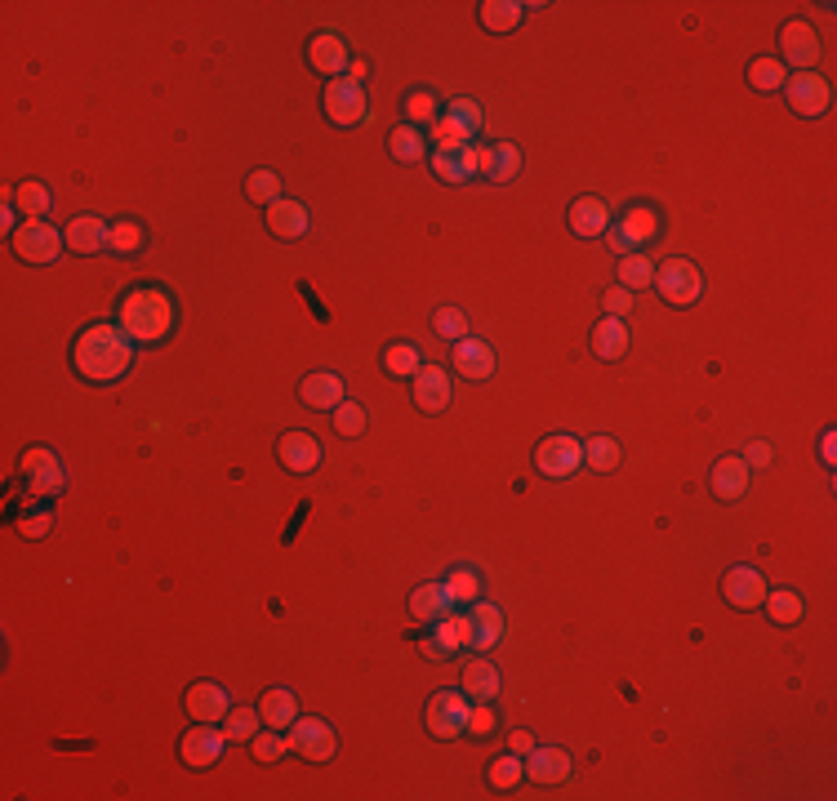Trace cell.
Returning a JSON list of instances; mask_svg holds the SVG:
<instances>
[{"mask_svg": "<svg viewBox=\"0 0 837 801\" xmlns=\"http://www.w3.org/2000/svg\"><path fill=\"white\" fill-rule=\"evenodd\" d=\"M50 530H54V513H50V508H37V513L19 517V535H23V539H45Z\"/></svg>", "mask_w": 837, "mask_h": 801, "instance_id": "53", "label": "cell"}, {"mask_svg": "<svg viewBox=\"0 0 837 801\" xmlns=\"http://www.w3.org/2000/svg\"><path fill=\"white\" fill-rule=\"evenodd\" d=\"M299 400H304L308 410H335L339 400H348V392H344V378H339V374L317 369V374H308V378L299 383Z\"/></svg>", "mask_w": 837, "mask_h": 801, "instance_id": "31", "label": "cell"}, {"mask_svg": "<svg viewBox=\"0 0 837 801\" xmlns=\"http://www.w3.org/2000/svg\"><path fill=\"white\" fill-rule=\"evenodd\" d=\"M108 236H112V219H99V214H76L63 227V241L72 254H108Z\"/></svg>", "mask_w": 837, "mask_h": 801, "instance_id": "26", "label": "cell"}, {"mask_svg": "<svg viewBox=\"0 0 837 801\" xmlns=\"http://www.w3.org/2000/svg\"><path fill=\"white\" fill-rule=\"evenodd\" d=\"M521 779H525V757H517V752H499V757L486 765V783H490L494 792H512Z\"/></svg>", "mask_w": 837, "mask_h": 801, "instance_id": "44", "label": "cell"}, {"mask_svg": "<svg viewBox=\"0 0 837 801\" xmlns=\"http://www.w3.org/2000/svg\"><path fill=\"white\" fill-rule=\"evenodd\" d=\"M116 325L134 347H165L178 334V298L161 281H139L116 298Z\"/></svg>", "mask_w": 837, "mask_h": 801, "instance_id": "1", "label": "cell"}, {"mask_svg": "<svg viewBox=\"0 0 837 801\" xmlns=\"http://www.w3.org/2000/svg\"><path fill=\"white\" fill-rule=\"evenodd\" d=\"M566 223H571V232H575L580 241H598V236H606V227H611V205H606L602 196H580V201L571 205Z\"/></svg>", "mask_w": 837, "mask_h": 801, "instance_id": "30", "label": "cell"}, {"mask_svg": "<svg viewBox=\"0 0 837 801\" xmlns=\"http://www.w3.org/2000/svg\"><path fill=\"white\" fill-rule=\"evenodd\" d=\"M477 156H481L477 179H490V183H512V179L521 174V148H517V143H508V139L477 143Z\"/></svg>", "mask_w": 837, "mask_h": 801, "instance_id": "24", "label": "cell"}, {"mask_svg": "<svg viewBox=\"0 0 837 801\" xmlns=\"http://www.w3.org/2000/svg\"><path fill=\"white\" fill-rule=\"evenodd\" d=\"M321 108H326L330 125H339V130H357V125H366V121H370L366 85H361V81H353V77H335V81H326Z\"/></svg>", "mask_w": 837, "mask_h": 801, "instance_id": "6", "label": "cell"}, {"mask_svg": "<svg viewBox=\"0 0 837 801\" xmlns=\"http://www.w3.org/2000/svg\"><path fill=\"white\" fill-rule=\"evenodd\" d=\"M441 584H446V592H450L455 610H463V606L481 601V570H477V566H468V561L450 566V570L441 575Z\"/></svg>", "mask_w": 837, "mask_h": 801, "instance_id": "38", "label": "cell"}, {"mask_svg": "<svg viewBox=\"0 0 837 801\" xmlns=\"http://www.w3.org/2000/svg\"><path fill=\"white\" fill-rule=\"evenodd\" d=\"M739 459L748 464V473H762V468H770V459H775V450H770L766 442H748Z\"/></svg>", "mask_w": 837, "mask_h": 801, "instance_id": "55", "label": "cell"}, {"mask_svg": "<svg viewBox=\"0 0 837 801\" xmlns=\"http://www.w3.org/2000/svg\"><path fill=\"white\" fill-rule=\"evenodd\" d=\"M304 59H308L313 72H321V77H330V81L353 72V45H348V37H339V32H330V28H321V32L308 37Z\"/></svg>", "mask_w": 837, "mask_h": 801, "instance_id": "14", "label": "cell"}, {"mask_svg": "<svg viewBox=\"0 0 837 801\" xmlns=\"http://www.w3.org/2000/svg\"><path fill=\"white\" fill-rule=\"evenodd\" d=\"M534 468H539V477H548V481H571V477L584 468V442L571 437V433H548V437L534 446Z\"/></svg>", "mask_w": 837, "mask_h": 801, "instance_id": "5", "label": "cell"}, {"mask_svg": "<svg viewBox=\"0 0 837 801\" xmlns=\"http://www.w3.org/2000/svg\"><path fill=\"white\" fill-rule=\"evenodd\" d=\"M525 10L530 6H521V0H486V6L477 10V23L486 32H517L525 23Z\"/></svg>", "mask_w": 837, "mask_h": 801, "instance_id": "35", "label": "cell"}, {"mask_svg": "<svg viewBox=\"0 0 837 801\" xmlns=\"http://www.w3.org/2000/svg\"><path fill=\"white\" fill-rule=\"evenodd\" d=\"M503 641V610L494 601H472L463 606V650L486 655Z\"/></svg>", "mask_w": 837, "mask_h": 801, "instance_id": "15", "label": "cell"}, {"mask_svg": "<svg viewBox=\"0 0 837 801\" xmlns=\"http://www.w3.org/2000/svg\"><path fill=\"white\" fill-rule=\"evenodd\" d=\"M218 726H223L227 743H249V739L263 730V717H258V708H232Z\"/></svg>", "mask_w": 837, "mask_h": 801, "instance_id": "48", "label": "cell"}, {"mask_svg": "<svg viewBox=\"0 0 837 801\" xmlns=\"http://www.w3.org/2000/svg\"><path fill=\"white\" fill-rule=\"evenodd\" d=\"M348 77H353V81H366V77H370V68H366L361 59H353V72H348Z\"/></svg>", "mask_w": 837, "mask_h": 801, "instance_id": "58", "label": "cell"}, {"mask_svg": "<svg viewBox=\"0 0 837 801\" xmlns=\"http://www.w3.org/2000/svg\"><path fill=\"white\" fill-rule=\"evenodd\" d=\"M602 312H606V316H620V321H624V316L633 312V290H624V285L606 290V294H602Z\"/></svg>", "mask_w": 837, "mask_h": 801, "instance_id": "54", "label": "cell"}, {"mask_svg": "<svg viewBox=\"0 0 837 801\" xmlns=\"http://www.w3.org/2000/svg\"><path fill=\"white\" fill-rule=\"evenodd\" d=\"M276 459H282V468H286V473L308 477V473H317V468H321L326 450H321L317 433H308V428H290L282 442H276Z\"/></svg>", "mask_w": 837, "mask_h": 801, "instance_id": "17", "label": "cell"}, {"mask_svg": "<svg viewBox=\"0 0 837 801\" xmlns=\"http://www.w3.org/2000/svg\"><path fill=\"white\" fill-rule=\"evenodd\" d=\"M779 94H784L788 112L802 116V121H819L833 108V90H828V81L819 72H788Z\"/></svg>", "mask_w": 837, "mask_h": 801, "instance_id": "9", "label": "cell"}, {"mask_svg": "<svg viewBox=\"0 0 837 801\" xmlns=\"http://www.w3.org/2000/svg\"><path fill=\"white\" fill-rule=\"evenodd\" d=\"M481 130H486L481 103H477V99H455V103H446L441 121L432 125V139H437V143H455V148H463V143H477Z\"/></svg>", "mask_w": 837, "mask_h": 801, "instance_id": "12", "label": "cell"}, {"mask_svg": "<svg viewBox=\"0 0 837 801\" xmlns=\"http://www.w3.org/2000/svg\"><path fill=\"white\" fill-rule=\"evenodd\" d=\"M508 752H517V757L534 752V734H530V730H512V734H508Z\"/></svg>", "mask_w": 837, "mask_h": 801, "instance_id": "56", "label": "cell"}, {"mask_svg": "<svg viewBox=\"0 0 837 801\" xmlns=\"http://www.w3.org/2000/svg\"><path fill=\"white\" fill-rule=\"evenodd\" d=\"M330 419H335V433L348 437V442H353V437H366V424H370L366 410H361V400H353V396L339 400V406L330 410Z\"/></svg>", "mask_w": 837, "mask_h": 801, "instance_id": "51", "label": "cell"}, {"mask_svg": "<svg viewBox=\"0 0 837 801\" xmlns=\"http://www.w3.org/2000/svg\"><path fill=\"white\" fill-rule=\"evenodd\" d=\"M784 81H788V68H784L775 54H762V59L748 63V85H753L757 94H779Z\"/></svg>", "mask_w": 837, "mask_h": 801, "instance_id": "43", "label": "cell"}, {"mask_svg": "<svg viewBox=\"0 0 837 801\" xmlns=\"http://www.w3.org/2000/svg\"><path fill=\"white\" fill-rule=\"evenodd\" d=\"M183 708H187L192 721H210V726H218V721L232 712V694H227V686H218V681H192Z\"/></svg>", "mask_w": 837, "mask_h": 801, "instance_id": "25", "label": "cell"}, {"mask_svg": "<svg viewBox=\"0 0 837 801\" xmlns=\"http://www.w3.org/2000/svg\"><path fill=\"white\" fill-rule=\"evenodd\" d=\"M223 743H227L223 726L192 721V726H187V734H183V743H178V757H183V765H192V770H210V765H218Z\"/></svg>", "mask_w": 837, "mask_h": 801, "instance_id": "18", "label": "cell"}, {"mask_svg": "<svg viewBox=\"0 0 837 801\" xmlns=\"http://www.w3.org/2000/svg\"><path fill=\"white\" fill-rule=\"evenodd\" d=\"M384 369L392 374V378H415L419 369H423V352L415 347V343H388L384 347Z\"/></svg>", "mask_w": 837, "mask_h": 801, "instance_id": "45", "label": "cell"}, {"mask_svg": "<svg viewBox=\"0 0 837 801\" xmlns=\"http://www.w3.org/2000/svg\"><path fill=\"white\" fill-rule=\"evenodd\" d=\"M10 250H14V258L28 263V267H50V263H59V254L68 250V241H63V232H59L54 223H45V219H23V227L10 236Z\"/></svg>", "mask_w": 837, "mask_h": 801, "instance_id": "4", "label": "cell"}, {"mask_svg": "<svg viewBox=\"0 0 837 801\" xmlns=\"http://www.w3.org/2000/svg\"><path fill=\"white\" fill-rule=\"evenodd\" d=\"M388 152H392L401 165H419V161H428V152H432L428 130H415V125L401 121V125L388 134Z\"/></svg>", "mask_w": 837, "mask_h": 801, "instance_id": "36", "label": "cell"}, {"mask_svg": "<svg viewBox=\"0 0 837 801\" xmlns=\"http://www.w3.org/2000/svg\"><path fill=\"white\" fill-rule=\"evenodd\" d=\"M410 400L423 410V415H441L450 406V369L446 365H423L415 378H410Z\"/></svg>", "mask_w": 837, "mask_h": 801, "instance_id": "23", "label": "cell"}, {"mask_svg": "<svg viewBox=\"0 0 837 801\" xmlns=\"http://www.w3.org/2000/svg\"><path fill=\"white\" fill-rule=\"evenodd\" d=\"M748 486H753V473H748V464H744L739 455L717 459V464H713V473H708V490H713L722 504L744 499V495H748Z\"/></svg>", "mask_w": 837, "mask_h": 801, "instance_id": "27", "label": "cell"}, {"mask_svg": "<svg viewBox=\"0 0 837 801\" xmlns=\"http://www.w3.org/2000/svg\"><path fill=\"white\" fill-rule=\"evenodd\" d=\"M615 276H620V285L624 290H651L655 285V258H646V254H624L620 258V267H615Z\"/></svg>", "mask_w": 837, "mask_h": 801, "instance_id": "47", "label": "cell"}, {"mask_svg": "<svg viewBox=\"0 0 837 801\" xmlns=\"http://www.w3.org/2000/svg\"><path fill=\"white\" fill-rule=\"evenodd\" d=\"M432 329H437L446 343H459V338H468V334H472V325H468V312H463V307H437V312H432Z\"/></svg>", "mask_w": 837, "mask_h": 801, "instance_id": "52", "label": "cell"}, {"mask_svg": "<svg viewBox=\"0 0 837 801\" xmlns=\"http://www.w3.org/2000/svg\"><path fill=\"white\" fill-rule=\"evenodd\" d=\"M441 99L432 94V90H406V99H401V116H406V125H415V130H432L437 121H441Z\"/></svg>", "mask_w": 837, "mask_h": 801, "instance_id": "39", "label": "cell"}, {"mask_svg": "<svg viewBox=\"0 0 837 801\" xmlns=\"http://www.w3.org/2000/svg\"><path fill=\"white\" fill-rule=\"evenodd\" d=\"M249 752H254V761L272 765V761H282V757L290 752V739H286V730H272V726H263V730L249 739Z\"/></svg>", "mask_w": 837, "mask_h": 801, "instance_id": "50", "label": "cell"}, {"mask_svg": "<svg viewBox=\"0 0 837 801\" xmlns=\"http://www.w3.org/2000/svg\"><path fill=\"white\" fill-rule=\"evenodd\" d=\"M468 708L472 699L463 690H437L428 699V734L450 743V739H463L468 734Z\"/></svg>", "mask_w": 837, "mask_h": 801, "instance_id": "10", "label": "cell"}, {"mask_svg": "<svg viewBox=\"0 0 837 801\" xmlns=\"http://www.w3.org/2000/svg\"><path fill=\"white\" fill-rule=\"evenodd\" d=\"M593 352L602 356V361H624V352H629V343H633V329H629V321H620V316H602L598 325H593Z\"/></svg>", "mask_w": 837, "mask_h": 801, "instance_id": "34", "label": "cell"}, {"mask_svg": "<svg viewBox=\"0 0 837 801\" xmlns=\"http://www.w3.org/2000/svg\"><path fill=\"white\" fill-rule=\"evenodd\" d=\"M450 610H455V601H450V592H446L441 579L419 584V588L410 592V619H415V623H437V619H446Z\"/></svg>", "mask_w": 837, "mask_h": 801, "instance_id": "32", "label": "cell"}, {"mask_svg": "<svg viewBox=\"0 0 837 801\" xmlns=\"http://www.w3.org/2000/svg\"><path fill=\"white\" fill-rule=\"evenodd\" d=\"M286 739H290V752H295V757H304V761H313V765L330 761V757H335V748H339L335 726H330L326 717H299V721L286 730Z\"/></svg>", "mask_w": 837, "mask_h": 801, "instance_id": "13", "label": "cell"}, {"mask_svg": "<svg viewBox=\"0 0 837 801\" xmlns=\"http://www.w3.org/2000/svg\"><path fill=\"white\" fill-rule=\"evenodd\" d=\"M655 290H660V298L668 303V307H691L700 294H704V272L691 263V258H664L660 267H655Z\"/></svg>", "mask_w": 837, "mask_h": 801, "instance_id": "8", "label": "cell"}, {"mask_svg": "<svg viewBox=\"0 0 837 801\" xmlns=\"http://www.w3.org/2000/svg\"><path fill=\"white\" fill-rule=\"evenodd\" d=\"M620 464H624V446H620L615 437L598 433V437L584 442V468H589V473H602V477H606V473H615Z\"/></svg>", "mask_w": 837, "mask_h": 801, "instance_id": "41", "label": "cell"}, {"mask_svg": "<svg viewBox=\"0 0 837 801\" xmlns=\"http://www.w3.org/2000/svg\"><path fill=\"white\" fill-rule=\"evenodd\" d=\"M766 619L770 623H779V628H793L802 615H806V606H802V597L793 592V588H775V592H766Z\"/></svg>", "mask_w": 837, "mask_h": 801, "instance_id": "46", "label": "cell"}, {"mask_svg": "<svg viewBox=\"0 0 837 801\" xmlns=\"http://www.w3.org/2000/svg\"><path fill=\"white\" fill-rule=\"evenodd\" d=\"M308 227H313V214H308L304 201L282 196L276 205H267V232L276 241H299V236H308Z\"/></svg>", "mask_w": 837, "mask_h": 801, "instance_id": "29", "label": "cell"}, {"mask_svg": "<svg viewBox=\"0 0 837 801\" xmlns=\"http://www.w3.org/2000/svg\"><path fill=\"white\" fill-rule=\"evenodd\" d=\"M833 437H837L833 428L819 437V459H824V468H833V450H837V442H833Z\"/></svg>", "mask_w": 837, "mask_h": 801, "instance_id": "57", "label": "cell"}, {"mask_svg": "<svg viewBox=\"0 0 837 801\" xmlns=\"http://www.w3.org/2000/svg\"><path fill=\"white\" fill-rule=\"evenodd\" d=\"M134 352H139L134 338L116 321H90L72 343V369L85 383L108 387V383H121L134 369Z\"/></svg>", "mask_w": 837, "mask_h": 801, "instance_id": "2", "label": "cell"}, {"mask_svg": "<svg viewBox=\"0 0 837 801\" xmlns=\"http://www.w3.org/2000/svg\"><path fill=\"white\" fill-rule=\"evenodd\" d=\"M19 473H23V486L41 499H54V495L68 490V468L50 446H28L19 455Z\"/></svg>", "mask_w": 837, "mask_h": 801, "instance_id": "7", "label": "cell"}, {"mask_svg": "<svg viewBox=\"0 0 837 801\" xmlns=\"http://www.w3.org/2000/svg\"><path fill=\"white\" fill-rule=\"evenodd\" d=\"M766 575L757 570V566H731L726 575H722V597H726V606H735V610H757L762 601H766Z\"/></svg>", "mask_w": 837, "mask_h": 801, "instance_id": "20", "label": "cell"}, {"mask_svg": "<svg viewBox=\"0 0 837 801\" xmlns=\"http://www.w3.org/2000/svg\"><path fill=\"white\" fill-rule=\"evenodd\" d=\"M419 650L432 659V663H450L463 655V610H450L446 619L428 623V632L419 637Z\"/></svg>", "mask_w": 837, "mask_h": 801, "instance_id": "19", "label": "cell"}, {"mask_svg": "<svg viewBox=\"0 0 837 801\" xmlns=\"http://www.w3.org/2000/svg\"><path fill=\"white\" fill-rule=\"evenodd\" d=\"M450 365H455V374L459 378H468V383H486V378H494V369H499V356H494V347L486 343V338H459L455 343V356H450Z\"/></svg>", "mask_w": 837, "mask_h": 801, "instance_id": "21", "label": "cell"}, {"mask_svg": "<svg viewBox=\"0 0 837 801\" xmlns=\"http://www.w3.org/2000/svg\"><path fill=\"white\" fill-rule=\"evenodd\" d=\"M459 690L477 703V699H499V690H503V677H499V668L490 663V655H468L463 659V672H459Z\"/></svg>", "mask_w": 837, "mask_h": 801, "instance_id": "28", "label": "cell"}, {"mask_svg": "<svg viewBox=\"0 0 837 801\" xmlns=\"http://www.w3.org/2000/svg\"><path fill=\"white\" fill-rule=\"evenodd\" d=\"M503 730V712H499V699H477L472 708H468V734L463 739H477V743H486V739H494Z\"/></svg>", "mask_w": 837, "mask_h": 801, "instance_id": "42", "label": "cell"}, {"mask_svg": "<svg viewBox=\"0 0 837 801\" xmlns=\"http://www.w3.org/2000/svg\"><path fill=\"white\" fill-rule=\"evenodd\" d=\"M282 174H276V170H254L249 179H245V196L254 201V205H276V201H282Z\"/></svg>", "mask_w": 837, "mask_h": 801, "instance_id": "49", "label": "cell"}, {"mask_svg": "<svg viewBox=\"0 0 837 801\" xmlns=\"http://www.w3.org/2000/svg\"><path fill=\"white\" fill-rule=\"evenodd\" d=\"M660 236H664V210L655 201H629V205H620V214H611V227H606V245L620 258L624 254H646Z\"/></svg>", "mask_w": 837, "mask_h": 801, "instance_id": "3", "label": "cell"}, {"mask_svg": "<svg viewBox=\"0 0 837 801\" xmlns=\"http://www.w3.org/2000/svg\"><path fill=\"white\" fill-rule=\"evenodd\" d=\"M147 250V227H143V219H112V236H108V254H116V258H134V254H143Z\"/></svg>", "mask_w": 837, "mask_h": 801, "instance_id": "37", "label": "cell"}, {"mask_svg": "<svg viewBox=\"0 0 837 801\" xmlns=\"http://www.w3.org/2000/svg\"><path fill=\"white\" fill-rule=\"evenodd\" d=\"M428 170H432L441 183H450V187L472 183V179H477V170H481L477 143H463V148H455V143H437V148L428 152Z\"/></svg>", "mask_w": 837, "mask_h": 801, "instance_id": "16", "label": "cell"}, {"mask_svg": "<svg viewBox=\"0 0 837 801\" xmlns=\"http://www.w3.org/2000/svg\"><path fill=\"white\" fill-rule=\"evenodd\" d=\"M525 779L543 783V788L566 783L571 779V752L557 748V743H534V752H525Z\"/></svg>", "mask_w": 837, "mask_h": 801, "instance_id": "22", "label": "cell"}, {"mask_svg": "<svg viewBox=\"0 0 837 801\" xmlns=\"http://www.w3.org/2000/svg\"><path fill=\"white\" fill-rule=\"evenodd\" d=\"M258 717H263V726H272V730H290V726L299 721V699H295L286 686H267L263 699H258Z\"/></svg>", "mask_w": 837, "mask_h": 801, "instance_id": "33", "label": "cell"}, {"mask_svg": "<svg viewBox=\"0 0 837 801\" xmlns=\"http://www.w3.org/2000/svg\"><path fill=\"white\" fill-rule=\"evenodd\" d=\"M10 201L19 205L23 219H45V214L54 210V192H50L41 179H23V183H14V187H10Z\"/></svg>", "mask_w": 837, "mask_h": 801, "instance_id": "40", "label": "cell"}, {"mask_svg": "<svg viewBox=\"0 0 837 801\" xmlns=\"http://www.w3.org/2000/svg\"><path fill=\"white\" fill-rule=\"evenodd\" d=\"M819 54H824L819 32H815L806 19H788V23L779 28V54H775V59H779L784 68H793V72H815Z\"/></svg>", "mask_w": 837, "mask_h": 801, "instance_id": "11", "label": "cell"}]
</instances>
